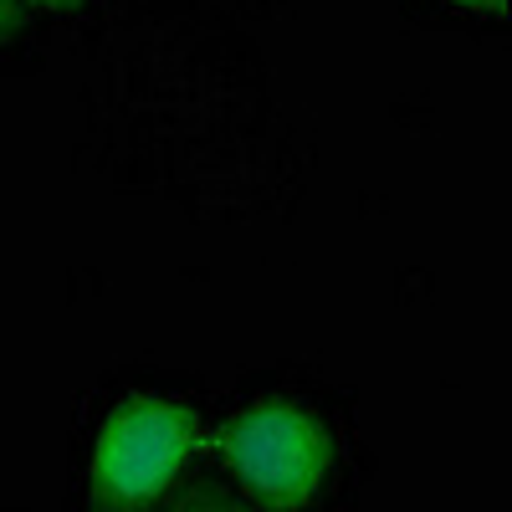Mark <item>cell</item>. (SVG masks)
<instances>
[{"label":"cell","mask_w":512,"mask_h":512,"mask_svg":"<svg viewBox=\"0 0 512 512\" xmlns=\"http://www.w3.org/2000/svg\"><path fill=\"white\" fill-rule=\"evenodd\" d=\"M200 446V415L175 400H123L93 446V507L98 512H144L159 502Z\"/></svg>","instance_id":"1"},{"label":"cell","mask_w":512,"mask_h":512,"mask_svg":"<svg viewBox=\"0 0 512 512\" xmlns=\"http://www.w3.org/2000/svg\"><path fill=\"white\" fill-rule=\"evenodd\" d=\"M221 456L256 502L292 512L323 492L333 441L323 420L297 405H251L221 431Z\"/></svg>","instance_id":"2"},{"label":"cell","mask_w":512,"mask_h":512,"mask_svg":"<svg viewBox=\"0 0 512 512\" xmlns=\"http://www.w3.org/2000/svg\"><path fill=\"white\" fill-rule=\"evenodd\" d=\"M175 512H246L231 492H216V487H205V492H195L185 507H175Z\"/></svg>","instance_id":"3"},{"label":"cell","mask_w":512,"mask_h":512,"mask_svg":"<svg viewBox=\"0 0 512 512\" xmlns=\"http://www.w3.org/2000/svg\"><path fill=\"white\" fill-rule=\"evenodd\" d=\"M16 21H21V6L16 0H0V41L16 36Z\"/></svg>","instance_id":"4"},{"label":"cell","mask_w":512,"mask_h":512,"mask_svg":"<svg viewBox=\"0 0 512 512\" xmlns=\"http://www.w3.org/2000/svg\"><path fill=\"white\" fill-rule=\"evenodd\" d=\"M16 6H36V11H57V6H72V0H16Z\"/></svg>","instance_id":"5"},{"label":"cell","mask_w":512,"mask_h":512,"mask_svg":"<svg viewBox=\"0 0 512 512\" xmlns=\"http://www.w3.org/2000/svg\"><path fill=\"white\" fill-rule=\"evenodd\" d=\"M456 6H477V11H502V0H456Z\"/></svg>","instance_id":"6"}]
</instances>
